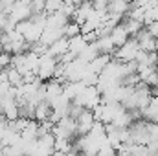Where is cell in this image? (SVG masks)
Wrapping results in <instances>:
<instances>
[{
  "label": "cell",
  "instance_id": "13",
  "mask_svg": "<svg viewBox=\"0 0 158 156\" xmlns=\"http://www.w3.org/2000/svg\"><path fill=\"white\" fill-rule=\"evenodd\" d=\"M61 37H63V30H59V28H44L42 33H40L39 42L46 44V46H50L53 40L61 39Z\"/></svg>",
  "mask_w": 158,
  "mask_h": 156
},
{
  "label": "cell",
  "instance_id": "8",
  "mask_svg": "<svg viewBox=\"0 0 158 156\" xmlns=\"http://www.w3.org/2000/svg\"><path fill=\"white\" fill-rule=\"evenodd\" d=\"M68 20H70V18H68V17H64L61 11L46 13V26H44V28H59V30H63V28H64V24H66Z\"/></svg>",
  "mask_w": 158,
  "mask_h": 156
},
{
  "label": "cell",
  "instance_id": "16",
  "mask_svg": "<svg viewBox=\"0 0 158 156\" xmlns=\"http://www.w3.org/2000/svg\"><path fill=\"white\" fill-rule=\"evenodd\" d=\"M121 26L127 30L129 37H134V35L143 28V22H140V20H132V18H129V17H123V18H121Z\"/></svg>",
  "mask_w": 158,
  "mask_h": 156
},
{
  "label": "cell",
  "instance_id": "9",
  "mask_svg": "<svg viewBox=\"0 0 158 156\" xmlns=\"http://www.w3.org/2000/svg\"><path fill=\"white\" fill-rule=\"evenodd\" d=\"M44 94H46V101L61 96L63 94V83L57 81V79H48L44 83Z\"/></svg>",
  "mask_w": 158,
  "mask_h": 156
},
{
  "label": "cell",
  "instance_id": "25",
  "mask_svg": "<svg viewBox=\"0 0 158 156\" xmlns=\"http://www.w3.org/2000/svg\"><path fill=\"white\" fill-rule=\"evenodd\" d=\"M81 2H90V4H92V2H94V0H81Z\"/></svg>",
  "mask_w": 158,
  "mask_h": 156
},
{
  "label": "cell",
  "instance_id": "23",
  "mask_svg": "<svg viewBox=\"0 0 158 156\" xmlns=\"http://www.w3.org/2000/svg\"><path fill=\"white\" fill-rule=\"evenodd\" d=\"M109 4H110V0H94V2H92L94 9H98V11H107Z\"/></svg>",
  "mask_w": 158,
  "mask_h": 156
},
{
  "label": "cell",
  "instance_id": "14",
  "mask_svg": "<svg viewBox=\"0 0 158 156\" xmlns=\"http://www.w3.org/2000/svg\"><path fill=\"white\" fill-rule=\"evenodd\" d=\"M110 59H112V55H107V53H99L96 59H92L86 66L92 70V72H96V74H101V70L110 63Z\"/></svg>",
  "mask_w": 158,
  "mask_h": 156
},
{
  "label": "cell",
  "instance_id": "4",
  "mask_svg": "<svg viewBox=\"0 0 158 156\" xmlns=\"http://www.w3.org/2000/svg\"><path fill=\"white\" fill-rule=\"evenodd\" d=\"M94 114H92V110H83L79 117H76V132H77V136H85V134H88L90 132V129H92V125H94Z\"/></svg>",
  "mask_w": 158,
  "mask_h": 156
},
{
  "label": "cell",
  "instance_id": "17",
  "mask_svg": "<svg viewBox=\"0 0 158 156\" xmlns=\"http://www.w3.org/2000/svg\"><path fill=\"white\" fill-rule=\"evenodd\" d=\"M76 35H81V26L76 24L74 20H68V22L64 24V28H63V37L72 39V37H76Z\"/></svg>",
  "mask_w": 158,
  "mask_h": 156
},
{
  "label": "cell",
  "instance_id": "22",
  "mask_svg": "<svg viewBox=\"0 0 158 156\" xmlns=\"http://www.w3.org/2000/svg\"><path fill=\"white\" fill-rule=\"evenodd\" d=\"M145 30H147V33H149L153 39L158 40V20L151 22V24H147V26H145Z\"/></svg>",
  "mask_w": 158,
  "mask_h": 156
},
{
  "label": "cell",
  "instance_id": "12",
  "mask_svg": "<svg viewBox=\"0 0 158 156\" xmlns=\"http://www.w3.org/2000/svg\"><path fill=\"white\" fill-rule=\"evenodd\" d=\"M109 37H110V40H112V44H114L116 48H119L123 42H127V39H129V33H127V30H125V28L121 26V22H119L118 26H114V28L110 30Z\"/></svg>",
  "mask_w": 158,
  "mask_h": 156
},
{
  "label": "cell",
  "instance_id": "15",
  "mask_svg": "<svg viewBox=\"0 0 158 156\" xmlns=\"http://www.w3.org/2000/svg\"><path fill=\"white\" fill-rule=\"evenodd\" d=\"M88 46V42L85 40L83 35H76V37H72V39H68V51H72L76 57H77L79 53L85 50Z\"/></svg>",
  "mask_w": 158,
  "mask_h": 156
},
{
  "label": "cell",
  "instance_id": "1",
  "mask_svg": "<svg viewBox=\"0 0 158 156\" xmlns=\"http://www.w3.org/2000/svg\"><path fill=\"white\" fill-rule=\"evenodd\" d=\"M72 103L81 105V107L86 109V110H94V109L101 103V94H99L98 86H85V90L79 94Z\"/></svg>",
  "mask_w": 158,
  "mask_h": 156
},
{
  "label": "cell",
  "instance_id": "18",
  "mask_svg": "<svg viewBox=\"0 0 158 156\" xmlns=\"http://www.w3.org/2000/svg\"><path fill=\"white\" fill-rule=\"evenodd\" d=\"M53 151L55 153H61V154H66L72 151V142L70 140H63V138H55L53 142Z\"/></svg>",
  "mask_w": 158,
  "mask_h": 156
},
{
  "label": "cell",
  "instance_id": "6",
  "mask_svg": "<svg viewBox=\"0 0 158 156\" xmlns=\"http://www.w3.org/2000/svg\"><path fill=\"white\" fill-rule=\"evenodd\" d=\"M50 116H52V107L50 103L44 99V101H39L33 109V119L37 123H42V121H50Z\"/></svg>",
  "mask_w": 158,
  "mask_h": 156
},
{
  "label": "cell",
  "instance_id": "5",
  "mask_svg": "<svg viewBox=\"0 0 158 156\" xmlns=\"http://www.w3.org/2000/svg\"><path fill=\"white\" fill-rule=\"evenodd\" d=\"M9 18L15 22V24H19V22H22V20H28L30 17H31V9H30V6L28 4H22V2H15L13 6H11V9H9Z\"/></svg>",
  "mask_w": 158,
  "mask_h": 156
},
{
  "label": "cell",
  "instance_id": "10",
  "mask_svg": "<svg viewBox=\"0 0 158 156\" xmlns=\"http://www.w3.org/2000/svg\"><path fill=\"white\" fill-rule=\"evenodd\" d=\"M90 11H92V4H90V2H81V4L77 6V9H76V13H74V17H72L70 20H74L76 24L83 26V24L86 22Z\"/></svg>",
  "mask_w": 158,
  "mask_h": 156
},
{
  "label": "cell",
  "instance_id": "3",
  "mask_svg": "<svg viewBox=\"0 0 158 156\" xmlns=\"http://www.w3.org/2000/svg\"><path fill=\"white\" fill-rule=\"evenodd\" d=\"M57 64H59V61H57L55 57H52V55H48V53L40 55L39 68H37V77H39L42 83H46L48 79L53 77V74H55V70H57Z\"/></svg>",
  "mask_w": 158,
  "mask_h": 156
},
{
  "label": "cell",
  "instance_id": "7",
  "mask_svg": "<svg viewBox=\"0 0 158 156\" xmlns=\"http://www.w3.org/2000/svg\"><path fill=\"white\" fill-rule=\"evenodd\" d=\"M68 51V39L66 37H61V39L53 40L50 46H48V55H52V57H55L57 61H59V57L63 55V53H66Z\"/></svg>",
  "mask_w": 158,
  "mask_h": 156
},
{
  "label": "cell",
  "instance_id": "26",
  "mask_svg": "<svg viewBox=\"0 0 158 156\" xmlns=\"http://www.w3.org/2000/svg\"><path fill=\"white\" fill-rule=\"evenodd\" d=\"M127 2H129V4H131V2H134V0H127Z\"/></svg>",
  "mask_w": 158,
  "mask_h": 156
},
{
  "label": "cell",
  "instance_id": "2",
  "mask_svg": "<svg viewBox=\"0 0 158 156\" xmlns=\"http://www.w3.org/2000/svg\"><path fill=\"white\" fill-rule=\"evenodd\" d=\"M138 53H140V46H138L136 39H134V37H129L127 42H123L119 48L114 50L112 57H114L116 61H119V63H129V61H134Z\"/></svg>",
  "mask_w": 158,
  "mask_h": 156
},
{
  "label": "cell",
  "instance_id": "19",
  "mask_svg": "<svg viewBox=\"0 0 158 156\" xmlns=\"http://www.w3.org/2000/svg\"><path fill=\"white\" fill-rule=\"evenodd\" d=\"M63 6V0H46L44 4V13H55Z\"/></svg>",
  "mask_w": 158,
  "mask_h": 156
},
{
  "label": "cell",
  "instance_id": "24",
  "mask_svg": "<svg viewBox=\"0 0 158 156\" xmlns=\"http://www.w3.org/2000/svg\"><path fill=\"white\" fill-rule=\"evenodd\" d=\"M155 51H156V55H158V40H156V48H155Z\"/></svg>",
  "mask_w": 158,
  "mask_h": 156
},
{
  "label": "cell",
  "instance_id": "20",
  "mask_svg": "<svg viewBox=\"0 0 158 156\" xmlns=\"http://www.w3.org/2000/svg\"><path fill=\"white\" fill-rule=\"evenodd\" d=\"M44 4H46V0H31V4H30L31 15H39V13H44Z\"/></svg>",
  "mask_w": 158,
  "mask_h": 156
},
{
  "label": "cell",
  "instance_id": "11",
  "mask_svg": "<svg viewBox=\"0 0 158 156\" xmlns=\"http://www.w3.org/2000/svg\"><path fill=\"white\" fill-rule=\"evenodd\" d=\"M94 46H96V50H98V53H107V55H112L114 53V50H116V46L112 44V40L109 35H105V37H98V39L92 42Z\"/></svg>",
  "mask_w": 158,
  "mask_h": 156
},
{
  "label": "cell",
  "instance_id": "21",
  "mask_svg": "<svg viewBox=\"0 0 158 156\" xmlns=\"http://www.w3.org/2000/svg\"><path fill=\"white\" fill-rule=\"evenodd\" d=\"M11 66V55L6 53V51H0V70Z\"/></svg>",
  "mask_w": 158,
  "mask_h": 156
},
{
  "label": "cell",
  "instance_id": "27",
  "mask_svg": "<svg viewBox=\"0 0 158 156\" xmlns=\"http://www.w3.org/2000/svg\"><path fill=\"white\" fill-rule=\"evenodd\" d=\"M20 156H28V154H20Z\"/></svg>",
  "mask_w": 158,
  "mask_h": 156
}]
</instances>
